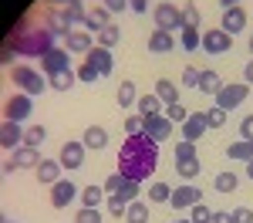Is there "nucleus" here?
Segmentation results:
<instances>
[{"instance_id": "19", "label": "nucleus", "mask_w": 253, "mask_h": 223, "mask_svg": "<svg viewBox=\"0 0 253 223\" xmlns=\"http://www.w3.org/2000/svg\"><path fill=\"white\" fill-rule=\"evenodd\" d=\"M44 24H47V27H51V31L58 34V38H68V34L75 31V27H71V20L64 17V10H61V7H54V10H47V17H44Z\"/></svg>"}, {"instance_id": "3", "label": "nucleus", "mask_w": 253, "mask_h": 223, "mask_svg": "<svg viewBox=\"0 0 253 223\" xmlns=\"http://www.w3.org/2000/svg\"><path fill=\"white\" fill-rule=\"evenodd\" d=\"M10 81H14V85H20V91H24V95H31V98H34V95H41L44 88H51V85H47V78L41 75L38 68H27V64H14V68H10Z\"/></svg>"}, {"instance_id": "26", "label": "nucleus", "mask_w": 253, "mask_h": 223, "mask_svg": "<svg viewBox=\"0 0 253 223\" xmlns=\"http://www.w3.org/2000/svg\"><path fill=\"white\" fill-rule=\"evenodd\" d=\"M226 156L230 159H236V162H250L253 159V142L250 139H236L230 149H226Z\"/></svg>"}, {"instance_id": "31", "label": "nucleus", "mask_w": 253, "mask_h": 223, "mask_svg": "<svg viewBox=\"0 0 253 223\" xmlns=\"http://www.w3.org/2000/svg\"><path fill=\"white\" fill-rule=\"evenodd\" d=\"M118 41H122L118 24H108L105 31H98V44H101V47H108V51H112V47H118Z\"/></svg>"}, {"instance_id": "48", "label": "nucleus", "mask_w": 253, "mask_h": 223, "mask_svg": "<svg viewBox=\"0 0 253 223\" xmlns=\"http://www.w3.org/2000/svg\"><path fill=\"white\" fill-rule=\"evenodd\" d=\"M122 186H125V176H122V173H112V176H108V179H105V193H108V196H115L118 189H122Z\"/></svg>"}, {"instance_id": "44", "label": "nucleus", "mask_w": 253, "mask_h": 223, "mask_svg": "<svg viewBox=\"0 0 253 223\" xmlns=\"http://www.w3.org/2000/svg\"><path fill=\"white\" fill-rule=\"evenodd\" d=\"M75 223H101V213H98V206H81Z\"/></svg>"}, {"instance_id": "53", "label": "nucleus", "mask_w": 253, "mask_h": 223, "mask_svg": "<svg viewBox=\"0 0 253 223\" xmlns=\"http://www.w3.org/2000/svg\"><path fill=\"white\" fill-rule=\"evenodd\" d=\"M233 217H236V223H253V210L250 206H236Z\"/></svg>"}, {"instance_id": "6", "label": "nucleus", "mask_w": 253, "mask_h": 223, "mask_svg": "<svg viewBox=\"0 0 253 223\" xmlns=\"http://www.w3.org/2000/svg\"><path fill=\"white\" fill-rule=\"evenodd\" d=\"M31 112H34V98L24 95V91H17V95H10V98L3 101V115L10 122H24Z\"/></svg>"}, {"instance_id": "35", "label": "nucleus", "mask_w": 253, "mask_h": 223, "mask_svg": "<svg viewBox=\"0 0 253 223\" xmlns=\"http://www.w3.org/2000/svg\"><path fill=\"white\" fill-rule=\"evenodd\" d=\"M193 112H186V105L182 101H172V105H166V119L172 122V125H182V122L189 119Z\"/></svg>"}, {"instance_id": "10", "label": "nucleus", "mask_w": 253, "mask_h": 223, "mask_svg": "<svg viewBox=\"0 0 253 223\" xmlns=\"http://www.w3.org/2000/svg\"><path fill=\"white\" fill-rule=\"evenodd\" d=\"M84 149H88L84 142H75V139L64 142L61 152H58V162L64 166V169H81V166H84Z\"/></svg>"}, {"instance_id": "45", "label": "nucleus", "mask_w": 253, "mask_h": 223, "mask_svg": "<svg viewBox=\"0 0 253 223\" xmlns=\"http://www.w3.org/2000/svg\"><path fill=\"white\" fill-rule=\"evenodd\" d=\"M179 44H182L186 51H196V47L203 44V34H199V31H182V38H179Z\"/></svg>"}, {"instance_id": "55", "label": "nucleus", "mask_w": 253, "mask_h": 223, "mask_svg": "<svg viewBox=\"0 0 253 223\" xmlns=\"http://www.w3.org/2000/svg\"><path fill=\"white\" fill-rule=\"evenodd\" d=\"M105 7H108L112 14H122V10L128 7V0H105Z\"/></svg>"}, {"instance_id": "38", "label": "nucleus", "mask_w": 253, "mask_h": 223, "mask_svg": "<svg viewBox=\"0 0 253 223\" xmlns=\"http://www.w3.org/2000/svg\"><path fill=\"white\" fill-rule=\"evenodd\" d=\"M44 139H47V129H44V125H31V129L24 132V145H31V149H38Z\"/></svg>"}, {"instance_id": "1", "label": "nucleus", "mask_w": 253, "mask_h": 223, "mask_svg": "<svg viewBox=\"0 0 253 223\" xmlns=\"http://www.w3.org/2000/svg\"><path fill=\"white\" fill-rule=\"evenodd\" d=\"M156 162H159V142H152L145 132L142 135H128L122 142V149H118V173L125 179L145 182L156 173Z\"/></svg>"}, {"instance_id": "7", "label": "nucleus", "mask_w": 253, "mask_h": 223, "mask_svg": "<svg viewBox=\"0 0 253 223\" xmlns=\"http://www.w3.org/2000/svg\"><path fill=\"white\" fill-rule=\"evenodd\" d=\"M152 17H156L159 31H182V10L172 7V3H156Z\"/></svg>"}, {"instance_id": "63", "label": "nucleus", "mask_w": 253, "mask_h": 223, "mask_svg": "<svg viewBox=\"0 0 253 223\" xmlns=\"http://www.w3.org/2000/svg\"><path fill=\"white\" fill-rule=\"evenodd\" d=\"M3 223H17V220H3Z\"/></svg>"}, {"instance_id": "49", "label": "nucleus", "mask_w": 253, "mask_h": 223, "mask_svg": "<svg viewBox=\"0 0 253 223\" xmlns=\"http://www.w3.org/2000/svg\"><path fill=\"white\" fill-rule=\"evenodd\" d=\"M78 78H81V81H95V78H101V71H98L91 61H84V64L78 68Z\"/></svg>"}, {"instance_id": "60", "label": "nucleus", "mask_w": 253, "mask_h": 223, "mask_svg": "<svg viewBox=\"0 0 253 223\" xmlns=\"http://www.w3.org/2000/svg\"><path fill=\"white\" fill-rule=\"evenodd\" d=\"M61 3H84V0H61Z\"/></svg>"}, {"instance_id": "30", "label": "nucleus", "mask_w": 253, "mask_h": 223, "mask_svg": "<svg viewBox=\"0 0 253 223\" xmlns=\"http://www.w3.org/2000/svg\"><path fill=\"white\" fill-rule=\"evenodd\" d=\"M213 186H216V193H236V186H240V176L226 169V173H219V176L213 179Z\"/></svg>"}, {"instance_id": "62", "label": "nucleus", "mask_w": 253, "mask_h": 223, "mask_svg": "<svg viewBox=\"0 0 253 223\" xmlns=\"http://www.w3.org/2000/svg\"><path fill=\"white\" fill-rule=\"evenodd\" d=\"M250 54H253V38H250Z\"/></svg>"}, {"instance_id": "23", "label": "nucleus", "mask_w": 253, "mask_h": 223, "mask_svg": "<svg viewBox=\"0 0 253 223\" xmlns=\"http://www.w3.org/2000/svg\"><path fill=\"white\" fill-rule=\"evenodd\" d=\"M219 88H223L219 75H216L213 68H203V71H199V88H196V91H203V95H216Z\"/></svg>"}, {"instance_id": "9", "label": "nucleus", "mask_w": 253, "mask_h": 223, "mask_svg": "<svg viewBox=\"0 0 253 223\" xmlns=\"http://www.w3.org/2000/svg\"><path fill=\"white\" fill-rule=\"evenodd\" d=\"M68 54H71L68 47H51V51L41 58V71H44L47 78L58 75V71H68V68H71V58H68Z\"/></svg>"}, {"instance_id": "27", "label": "nucleus", "mask_w": 253, "mask_h": 223, "mask_svg": "<svg viewBox=\"0 0 253 223\" xmlns=\"http://www.w3.org/2000/svg\"><path fill=\"white\" fill-rule=\"evenodd\" d=\"M135 101H138L135 81H122V85H118V108H132Z\"/></svg>"}, {"instance_id": "2", "label": "nucleus", "mask_w": 253, "mask_h": 223, "mask_svg": "<svg viewBox=\"0 0 253 223\" xmlns=\"http://www.w3.org/2000/svg\"><path fill=\"white\" fill-rule=\"evenodd\" d=\"M54 31L44 24V27H31V17L24 14V17L14 24V31H10V44H14V51H17L20 58H44L51 47H54Z\"/></svg>"}, {"instance_id": "17", "label": "nucleus", "mask_w": 253, "mask_h": 223, "mask_svg": "<svg viewBox=\"0 0 253 223\" xmlns=\"http://www.w3.org/2000/svg\"><path fill=\"white\" fill-rule=\"evenodd\" d=\"M210 125H206V119H203V112H193L189 119L182 122V139L186 142H199V135L206 132Z\"/></svg>"}, {"instance_id": "15", "label": "nucleus", "mask_w": 253, "mask_h": 223, "mask_svg": "<svg viewBox=\"0 0 253 223\" xmlns=\"http://www.w3.org/2000/svg\"><path fill=\"white\" fill-rule=\"evenodd\" d=\"M84 61H91V64H95L98 71H101V78H105V75H112V68H115V61H112V51H108V47H101V44H95V47L84 54Z\"/></svg>"}, {"instance_id": "4", "label": "nucleus", "mask_w": 253, "mask_h": 223, "mask_svg": "<svg viewBox=\"0 0 253 223\" xmlns=\"http://www.w3.org/2000/svg\"><path fill=\"white\" fill-rule=\"evenodd\" d=\"M38 166H41L38 149H31V145H17V149L7 156V162H3V173H14V169H38Z\"/></svg>"}, {"instance_id": "39", "label": "nucleus", "mask_w": 253, "mask_h": 223, "mask_svg": "<svg viewBox=\"0 0 253 223\" xmlns=\"http://www.w3.org/2000/svg\"><path fill=\"white\" fill-rule=\"evenodd\" d=\"M101 196H108L105 186H84V189H81V203H84V206H98Z\"/></svg>"}, {"instance_id": "37", "label": "nucleus", "mask_w": 253, "mask_h": 223, "mask_svg": "<svg viewBox=\"0 0 253 223\" xmlns=\"http://www.w3.org/2000/svg\"><path fill=\"white\" fill-rule=\"evenodd\" d=\"M203 119H206L210 129H223V125H226V112H223L219 105H213V108H203Z\"/></svg>"}, {"instance_id": "13", "label": "nucleus", "mask_w": 253, "mask_h": 223, "mask_svg": "<svg viewBox=\"0 0 253 223\" xmlns=\"http://www.w3.org/2000/svg\"><path fill=\"white\" fill-rule=\"evenodd\" d=\"M0 145H3L7 152H14L17 145H24V129H20V122L3 119V125H0Z\"/></svg>"}, {"instance_id": "24", "label": "nucleus", "mask_w": 253, "mask_h": 223, "mask_svg": "<svg viewBox=\"0 0 253 223\" xmlns=\"http://www.w3.org/2000/svg\"><path fill=\"white\" fill-rule=\"evenodd\" d=\"M135 108H138V115H142V119H156L159 108H162V98H159L156 91H152V95H142V98L135 101Z\"/></svg>"}, {"instance_id": "57", "label": "nucleus", "mask_w": 253, "mask_h": 223, "mask_svg": "<svg viewBox=\"0 0 253 223\" xmlns=\"http://www.w3.org/2000/svg\"><path fill=\"white\" fill-rule=\"evenodd\" d=\"M243 81H247V85H253V58L247 61V68H243Z\"/></svg>"}, {"instance_id": "33", "label": "nucleus", "mask_w": 253, "mask_h": 223, "mask_svg": "<svg viewBox=\"0 0 253 223\" xmlns=\"http://www.w3.org/2000/svg\"><path fill=\"white\" fill-rule=\"evenodd\" d=\"M175 169H179V176H182V179L189 182V179L199 176V169H203V166H199V156H196V159H179V162H175Z\"/></svg>"}, {"instance_id": "14", "label": "nucleus", "mask_w": 253, "mask_h": 223, "mask_svg": "<svg viewBox=\"0 0 253 223\" xmlns=\"http://www.w3.org/2000/svg\"><path fill=\"white\" fill-rule=\"evenodd\" d=\"M145 135H149L152 142H166V139H172V122L166 119V115L145 119Z\"/></svg>"}, {"instance_id": "56", "label": "nucleus", "mask_w": 253, "mask_h": 223, "mask_svg": "<svg viewBox=\"0 0 253 223\" xmlns=\"http://www.w3.org/2000/svg\"><path fill=\"white\" fill-rule=\"evenodd\" d=\"M128 10H135V14H145V10H149V0H128Z\"/></svg>"}, {"instance_id": "34", "label": "nucleus", "mask_w": 253, "mask_h": 223, "mask_svg": "<svg viewBox=\"0 0 253 223\" xmlns=\"http://www.w3.org/2000/svg\"><path fill=\"white\" fill-rule=\"evenodd\" d=\"M61 10H64V17L71 20V27H78V24L84 27V17H88V10H84L81 3H64Z\"/></svg>"}, {"instance_id": "47", "label": "nucleus", "mask_w": 253, "mask_h": 223, "mask_svg": "<svg viewBox=\"0 0 253 223\" xmlns=\"http://www.w3.org/2000/svg\"><path fill=\"white\" fill-rule=\"evenodd\" d=\"M125 132H128V135H142V132H145V119H142V115H128V119H125Z\"/></svg>"}, {"instance_id": "25", "label": "nucleus", "mask_w": 253, "mask_h": 223, "mask_svg": "<svg viewBox=\"0 0 253 223\" xmlns=\"http://www.w3.org/2000/svg\"><path fill=\"white\" fill-rule=\"evenodd\" d=\"M81 142H84L88 149H105V145H108V132H105L101 125H88L84 135H81Z\"/></svg>"}, {"instance_id": "16", "label": "nucleus", "mask_w": 253, "mask_h": 223, "mask_svg": "<svg viewBox=\"0 0 253 223\" xmlns=\"http://www.w3.org/2000/svg\"><path fill=\"white\" fill-rule=\"evenodd\" d=\"M64 47L71 51V54H88L95 44H91V31H71L68 38H64Z\"/></svg>"}, {"instance_id": "5", "label": "nucleus", "mask_w": 253, "mask_h": 223, "mask_svg": "<svg viewBox=\"0 0 253 223\" xmlns=\"http://www.w3.org/2000/svg\"><path fill=\"white\" fill-rule=\"evenodd\" d=\"M247 95H250V85L243 81V85H223L219 91H216V105L223 108V112H233L240 101H247Z\"/></svg>"}, {"instance_id": "8", "label": "nucleus", "mask_w": 253, "mask_h": 223, "mask_svg": "<svg viewBox=\"0 0 253 223\" xmlns=\"http://www.w3.org/2000/svg\"><path fill=\"white\" fill-rule=\"evenodd\" d=\"M230 47H233V34H226L223 27L203 31V51H206V54H226Z\"/></svg>"}, {"instance_id": "29", "label": "nucleus", "mask_w": 253, "mask_h": 223, "mask_svg": "<svg viewBox=\"0 0 253 223\" xmlns=\"http://www.w3.org/2000/svg\"><path fill=\"white\" fill-rule=\"evenodd\" d=\"M156 95L166 101V105H172V101H179V85H172L169 78H159L156 81Z\"/></svg>"}, {"instance_id": "18", "label": "nucleus", "mask_w": 253, "mask_h": 223, "mask_svg": "<svg viewBox=\"0 0 253 223\" xmlns=\"http://www.w3.org/2000/svg\"><path fill=\"white\" fill-rule=\"evenodd\" d=\"M108 24H112V10H108V7H91V10H88V17H84V31H105V27H108Z\"/></svg>"}, {"instance_id": "41", "label": "nucleus", "mask_w": 253, "mask_h": 223, "mask_svg": "<svg viewBox=\"0 0 253 223\" xmlns=\"http://www.w3.org/2000/svg\"><path fill=\"white\" fill-rule=\"evenodd\" d=\"M169 196H172V189H169L166 182H152V186H149V200L152 203H169Z\"/></svg>"}, {"instance_id": "11", "label": "nucleus", "mask_w": 253, "mask_h": 223, "mask_svg": "<svg viewBox=\"0 0 253 223\" xmlns=\"http://www.w3.org/2000/svg\"><path fill=\"white\" fill-rule=\"evenodd\" d=\"M75 196H81V189L71 179H58L51 186V206H54V210H64L68 203H75Z\"/></svg>"}, {"instance_id": "12", "label": "nucleus", "mask_w": 253, "mask_h": 223, "mask_svg": "<svg viewBox=\"0 0 253 223\" xmlns=\"http://www.w3.org/2000/svg\"><path fill=\"white\" fill-rule=\"evenodd\" d=\"M169 203H172V210H189V206L199 203V189H196L193 182H182V186H175V189H172Z\"/></svg>"}, {"instance_id": "46", "label": "nucleus", "mask_w": 253, "mask_h": 223, "mask_svg": "<svg viewBox=\"0 0 253 223\" xmlns=\"http://www.w3.org/2000/svg\"><path fill=\"white\" fill-rule=\"evenodd\" d=\"M125 210H128V203L122 200V196H108V213H112V217L125 220Z\"/></svg>"}, {"instance_id": "20", "label": "nucleus", "mask_w": 253, "mask_h": 223, "mask_svg": "<svg viewBox=\"0 0 253 223\" xmlns=\"http://www.w3.org/2000/svg\"><path fill=\"white\" fill-rule=\"evenodd\" d=\"M61 166L58 159H41V166H38V182H44V186H54V182L61 179Z\"/></svg>"}, {"instance_id": "21", "label": "nucleus", "mask_w": 253, "mask_h": 223, "mask_svg": "<svg viewBox=\"0 0 253 223\" xmlns=\"http://www.w3.org/2000/svg\"><path fill=\"white\" fill-rule=\"evenodd\" d=\"M243 27H247V10H243V7L223 10V31H226V34H236V31H243Z\"/></svg>"}, {"instance_id": "28", "label": "nucleus", "mask_w": 253, "mask_h": 223, "mask_svg": "<svg viewBox=\"0 0 253 223\" xmlns=\"http://www.w3.org/2000/svg\"><path fill=\"white\" fill-rule=\"evenodd\" d=\"M125 223H149V206L142 200H132L125 210Z\"/></svg>"}, {"instance_id": "58", "label": "nucleus", "mask_w": 253, "mask_h": 223, "mask_svg": "<svg viewBox=\"0 0 253 223\" xmlns=\"http://www.w3.org/2000/svg\"><path fill=\"white\" fill-rule=\"evenodd\" d=\"M223 3V10H230V7H240V0H219Z\"/></svg>"}, {"instance_id": "43", "label": "nucleus", "mask_w": 253, "mask_h": 223, "mask_svg": "<svg viewBox=\"0 0 253 223\" xmlns=\"http://www.w3.org/2000/svg\"><path fill=\"white\" fill-rule=\"evenodd\" d=\"M138 189H142V182H135V179H125V186L118 189L115 196H122L125 203H132V200H138Z\"/></svg>"}, {"instance_id": "36", "label": "nucleus", "mask_w": 253, "mask_h": 223, "mask_svg": "<svg viewBox=\"0 0 253 223\" xmlns=\"http://www.w3.org/2000/svg\"><path fill=\"white\" fill-rule=\"evenodd\" d=\"M182 31H199V7L196 3L182 7Z\"/></svg>"}, {"instance_id": "22", "label": "nucleus", "mask_w": 253, "mask_h": 223, "mask_svg": "<svg viewBox=\"0 0 253 223\" xmlns=\"http://www.w3.org/2000/svg\"><path fill=\"white\" fill-rule=\"evenodd\" d=\"M172 47H175L172 31H152V38H149V51L152 54H169Z\"/></svg>"}, {"instance_id": "51", "label": "nucleus", "mask_w": 253, "mask_h": 223, "mask_svg": "<svg viewBox=\"0 0 253 223\" xmlns=\"http://www.w3.org/2000/svg\"><path fill=\"white\" fill-rule=\"evenodd\" d=\"M182 85L199 88V71H196V68H182Z\"/></svg>"}, {"instance_id": "54", "label": "nucleus", "mask_w": 253, "mask_h": 223, "mask_svg": "<svg viewBox=\"0 0 253 223\" xmlns=\"http://www.w3.org/2000/svg\"><path fill=\"white\" fill-rule=\"evenodd\" d=\"M213 223H236L233 210H230V213H226V210H216V213H213Z\"/></svg>"}, {"instance_id": "50", "label": "nucleus", "mask_w": 253, "mask_h": 223, "mask_svg": "<svg viewBox=\"0 0 253 223\" xmlns=\"http://www.w3.org/2000/svg\"><path fill=\"white\" fill-rule=\"evenodd\" d=\"M14 58H17L14 44H10V41H3V51H0V64H3V68H10V64H14Z\"/></svg>"}, {"instance_id": "52", "label": "nucleus", "mask_w": 253, "mask_h": 223, "mask_svg": "<svg viewBox=\"0 0 253 223\" xmlns=\"http://www.w3.org/2000/svg\"><path fill=\"white\" fill-rule=\"evenodd\" d=\"M240 139H250L253 142V115L240 119Z\"/></svg>"}, {"instance_id": "32", "label": "nucleus", "mask_w": 253, "mask_h": 223, "mask_svg": "<svg viewBox=\"0 0 253 223\" xmlns=\"http://www.w3.org/2000/svg\"><path fill=\"white\" fill-rule=\"evenodd\" d=\"M75 78H78V75L68 68V71H58V75H51V78H47V85H51L54 91H68V88L75 85Z\"/></svg>"}, {"instance_id": "61", "label": "nucleus", "mask_w": 253, "mask_h": 223, "mask_svg": "<svg viewBox=\"0 0 253 223\" xmlns=\"http://www.w3.org/2000/svg\"><path fill=\"white\" fill-rule=\"evenodd\" d=\"M169 223H193V220H169Z\"/></svg>"}, {"instance_id": "40", "label": "nucleus", "mask_w": 253, "mask_h": 223, "mask_svg": "<svg viewBox=\"0 0 253 223\" xmlns=\"http://www.w3.org/2000/svg\"><path fill=\"white\" fill-rule=\"evenodd\" d=\"M189 220H193V223H213V210L199 200L196 206H189Z\"/></svg>"}, {"instance_id": "42", "label": "nucleus", "mask_w": 253, "mask_h": 223, "mask_svg": "<svg viewBox=\"0 0 253 223\" xmlns=\"http://www.w3.org/2000/svg\"><path fill=\"white\" fill-rule=\"evenodd\" d=\"M172 152H175V162H179V159H196V156H199V152H196V142H186V139L175 142Z\"/></svg>"}, {"instance_id": "59", "label": "nucleus", "mask_w": 253, "mask_h": 223, "mask_svg": "<svg viewBox=\"0 0 253 223\" xmlns=\"http://www.w3.org/2000/svg\"><path fill=\"white\" fill-rule=\"evenodd\" d=\"M247 176H250V179H253V159L247 162Z\"/></svg>"}]
</instances>
